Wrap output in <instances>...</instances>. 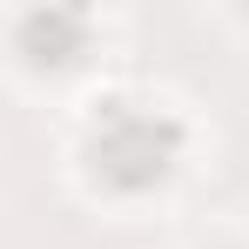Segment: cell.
<instances>
[{
  "label": "cell",
  "instance_id": "6da1fadb",
  "mask_svg": "<svg viewBox=\"0 0 249 249\" xmlns=\"http://www.w3.org/2000/svg\"><path fill=\"white\" fill-rule=\"evenodd\" d=\"M101 168L115 175V182H155L168 168V135L148 115H115V128L101 135Z\"/></svg>",
  "mask_w": 249,
  "mask_h": 249
}]
</instances>
